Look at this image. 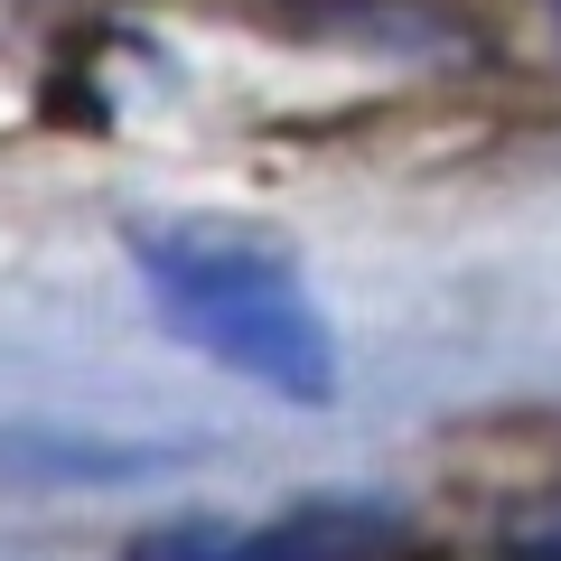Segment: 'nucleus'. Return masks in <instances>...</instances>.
I'll list each match as a JSON object with an SVG mask.
<instances>
[{
  "label": "nucleus",
  "instance_id": "obj_1",
  "mask_svg": "<svg viewBox=\"0 0 561 561\" xmlns=\"http://www.w3.org/2000/svg\"><path fill=\"white\" fill-rule=\"evenodd\" d=\"M131 272L160 300L169 337L197 346L225 375H243L253 393H272V402L337 393V337H328L300 262L280 243L216 225V216H160L131 234Z\"/></svg>",
  "mask_w": 561,
  "mask_h": 561
},
{
  "label": "nucleus",
  "instance_id": "obj_2",
  "mask_svg": "<svg viewBox=\"0 0 561 561\" xmlns=\"http://www.w3.org/2000/svg\"><path fill=\"white\" fill-rule=\"evenodd\" d=\"M122 561H412V524L365 496H319V505H280V515H243V524H216V515L160 524Z\"/></svg>",
  "mask_w": 561,
  "mask_h": 561
}]
</instances>
